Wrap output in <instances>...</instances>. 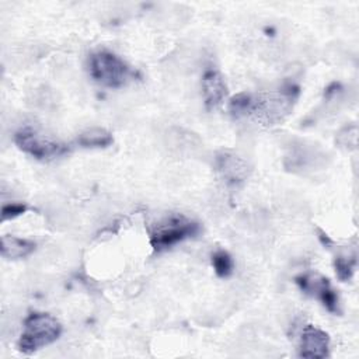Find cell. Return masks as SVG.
I'll use <instances>...</instances> for the list:
<instances>
[{"label":"cell","instance_id":"cell-1","mask_svg":"<svg viewBox=\"0 0 359 359\" xmlns=\"http://www.w3.org/2000/svg\"><path fill=\"white\" fill-rule=\"evenodd\" d=\"M299 95L296 86H287L279 91L269 93H238L229 102V111L233 118H252L264 123H276L282 121L293 108Z\"/></svg>","mask_w":359,"mask_h":359},{"label":"cell","instance_id":"cell-2","mask_svg":"<svg viewBox=\"0 0 359 359\" xmlns=\"http://www.w3.org/2000/svg\"><path fill=\"white\" fill-rule=\"evenodd\" d=\"M62 334V324L49 313H31L24 320V330L18 338L17 348L25 355L53 344Z\"/></svg>","mask_w":359,"mask_h":359},{"label":"cell","instance_id":"cell-3","mask_svg":"<svg viewBox=\"0 0 359 359\" xmlns=\"http://www.w3.org/2000/svg\"><path fill=\"white\" fill-rule=\"evenodd\" d=\"M88 72L95 83L109 88H121L135 79V70L122 57L105 49L90 55Z\"/></svg>","mask_w":359,"mask_h":359},{"label":"cell","instance_id":"cell-4","mask_svg":"<svg viewBox=\"0 0 359 359\" xmlns=\"http://www.w3.org/2000/svg\"><path fill=\"white\" fill-rule=\"evenodd\" d=\"M199 231L201 226L198 222L184 215H170L151 229L150 245L156 252H161L184 240L195 237Z\"/></svg>","mask_w":359,"mask_h":359},{"label":"cell","instance_id":"cell-5","mask_svg":"<svg viewBox=\"0 0 359 359\" xmlns=\"http://www.w3.org/2000/svg\"><path fill=\"white\" fill-rule=\"evenodd\" d=\"M14 143L24 153L38 160H52L69 153V144L46 137L32 128H21L14 133Z\"/></svg>","mask_w":359,"mask_h":359},{"label":"cell","instance_id":"cell-6","mask_svg":"<svg viewBox=\"0 0 359 359\" xmlns=\"http://www.w3.org/2000/svg\"><path fill=\"white\" fill-rule=\"evenodd\" d=\"M294 280L303 293L316 296L330 313L332 314L341 313L338 293L331 287L327 278L304 273V275L296 276Z\"/></svg>","mask_w":359,"mask_h":359},{"label":"cell","instance_id":"cell-7","mask_svg":"<svg viewBox=\"0 0 359 359\" xmlns=\"http://www.w3.org/2000/svg\"><path fill=\"white\" fill-rule=\"evenodd\" d=\"M300 358H314L323 359L330 356V337L321 328L307 324L300 335L299 345Z\"/></svg>","mask_w":359,"mask_h":359},{"label":"cell","instance_id":"cell-8","mask_svg":"<svg viewBox=\"0 0 359 359\" xmlns=\"http://www.w3.org/2000/svg\"><path fill=\"white\" fill-rule=\"evenodd\" d=\"M216 170L220 177L230 185L240 184L247 180L250 175V165L248 163L231 153V151H220L216 154Z\"/></svg>","mask_w":359,"mask_h":359},{"label":"cell","instance_id":"cell-9","mask_svg":"<svg viewBox=\"0 0 359 359\" xmlns=\"http://www.w3.org/2000/svg\"><path fill=\"white\" fill-rule=\"evenodd\" d=\"M202 93L208 109L220 107L227 95V86L220 72L212 66L206 67L202 74Z\"/></svg>","mask_w":359,"mask_h":359},{"label":"cell","instance_id":"cell-10","mask_svg":"<svg viewBox=\"0 0 359 359\" xmlns=\"http://www.w3.org/2000/svg\"><path fill=\"white\" fill-rule=\"evenodd\" d=\"M36 244L31 240L15 237V236H1V255L7 259H18L29 255L35 250Z\"/></svg>","mask_w":359,"mask_h":359},{"label":"cell","instance_id":"cell-11","mask_svg":"<svg viewBox=\"0 0 359 359\" xmlns=\"http://www.w3.org/2000/svg\"><path fill=\"white\" fill-rule=\"evenodd\" d=\"M77 143L87 149H101L111 146L114 143V137L112 133L104 128H90L79 135Z\"/></svg>","mask_w":359,"mask_h":359},{"label":"cell","instance_id":"cell-12","mask_svg":"<svg viewBox=\"0 0 359 359\" xmlns=\"http://www.w3.org/2000/svg\"><path fill=\"white\" fill-rule=\"evenodd\" d=\"M212 266L219 278H227L233 273L234 262L231 255L224 250H216L212 254Z\"/></svg>","mask_w":359,"mask_h":359},{"label":"cell","instance_id":"cell-13","mask_svg":"<svg viewBox=\"0 0 359 359\" xmlns=\"http://www.w3.org/2000/svg\"><path fill=\"white\" fill-rule=\"evenodd\" d=\"M355 265H356V259L355 257H342V255H338L334 261V268H335V273L338 276L339 280L342 282H346L352 278L353 275V271H355Z\"/></svg>","mask_w":359,"mask_h":359},{"label":"cell","instance_id":"cell-14","mask_svg":"<svg viewBox=\"0 0 359 359\" xmlns=\"http://www.w3.org/2000/svg\"><path fill=\"white\" fill-rule=\"evenodd\" d=\"M29 208L22 203V202H11V203H4L1 208V222L14 219L17 216L24 215Z\"/></svg>","mask_w":359,"mask_h":359}]
</instances>
